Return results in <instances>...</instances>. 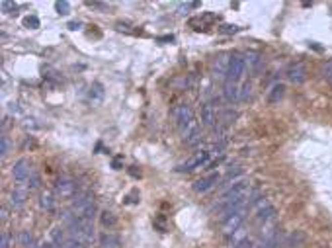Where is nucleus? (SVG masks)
Instances as JSON below:
<instances>
[{
	"mask_svg": "<svg viewBox=\"0 0 332 248\" xmlns=\"http://www.w3.org/2000/svg\"><path fill=\"white\" fill-rule=\"evenodd\" d=\"M73 211V215L77 219H86V221H92L96 215V199L94 194L88 192V190H82L79 192L75 198H73V203L69 207Z\"/></svg>",
	"mask_w": 332,
	"mask_h": 248,
	"instance_id": "f257e3e1",
	"label": "nucleus"
},
{
	"mask_svg": "<svg viewBox=\"0 0 332 248\" xmlns=\"http://www.w3.org/2000/svg\"><path fill=\"white\" fill-rule=\"evenodd\" d=\"M231 59H233V53H227V51L215 55V59H213V63H211V76H213L215 80H219V82L223 80V82H225V80L229 78Z\"/></svg>",
	"mask_w": 332,
	"mask_h": 248,
	"instance_id": "f03ea898",
	"label": "nucleus"
},
{
	"mask_svg": "<svg viewBox=\"0 0 332 248\" xmlns=\"http://www.w3.org/2000/svg\"><path fill=\"white\" fill-rule=\"evenodd\" d=\"M172 116H174L176 125H178L180 131H184L188 125H191L195 121V116H193V110L190 108V104H178L172 110Z\"/></svg>",
	"mask_w": 332,
	"mask_h": 248,
	"instance_id": "7ed1b4c3",
	"label": "nucleus"
},
{
	"mask_svg": "<svg viewBox=\"0 0 332 248\" xmlns=\"http://www.w3.org/2000/svg\"><path fill=\"white\" fill-rule=\"evenodd\" d=\"M77 182L71 176H61L55 182V196L61 199H73L77 196Z\"/></svg>",
	"mask_w": 332,
	"mask_h": 248,
	"instance_id": "20e7f679",
	"label": "nucleus"
},
{
	"mask_svg": "<svg viewBox=\"0 0 332 248\" xmlns=\"http://www.w3.org/2000/svg\"><path fill=\"white\" fill-rule=\"evenodd\" d=\"M246 74V57L240 53H233L231 66H229V78L227 80H240Z\"/></svg>",
	"mask_w": 332,
	"mask_h": 248,
	"instance_id": "39448f33",
	"label": "nucleus"
},
{
	"mask_svg": "<svg viewBox=\"0 0 332 248\" xmlns=\"http://www.w3.org/2000/svg\"><path fill=\"white\" fill-rule=\"evenodd\" d=\"M209 158H211V152H209V150H200V152H195L193 156H190L178 170H180V172H193V170L206 166L207 162H209Z\"/></svg>",
	"mask_w": 332,
	"mask_h": 248,
	"instance_id": "423d86ee",
	"label": "nucleus"
},
{
	"mask_svg": "<svg viewBox=\"0 0 332 248\" xmlns=\"http://www.w3.org/2000/svg\"><path fill=\"white\" fill-rule=\"evenodd\" d=\"M242 221H244V209H240V211H235L233 215L225 217L221 223V231L223 234H235V232L240 229V225H242Z\"/></svg>",
	"mask_w": 332,
	"mask_h": 248,
	"instance_id": "0eeeda50",
	"label": "nucleus"
},
{
	"mask_svg": "<svg viewBox=\"0 0 332 248\" xmlns=\"http://www.w3.org/2000/svg\"><path fill=\"white\" fill-rule=\"evenodd\" d=\"M12 178L20 184L30 182V178H32V164H30L28 158H20L16 164H14V168H12Z\"/></svg>",
	"mask_w": 332,
	"mask_h": 248,
	"instance_id": "6e6552de",
	"label": "nucleus"
},
{
	"mask_svg": "<svg viewBox=\"0 0 332 248\" xmlns=\"http://www.w3.org/2000/svg\"><path fill=\"white\" fill-rule=\"evenodd\" d=\"M287 80L291 84H303L305 80H307V66L303 65V63H293V65H289V68H287Z\"/></svg>",
	"mask_w": 332,
	"mask_h": 248,
	"instance_id": "1a4fd4ad",
	"label": "nucleus"
},
{
	"mask_svg": "<svg viewBox=\"0 0 332 248\" xmlns=\"http://www.w3.org/2000/svg\"><path fill=\"white\" fill-rule=\"evenodd\" d=\"M219 182H221V176L217 172H213V174H209L206 178H200L197 182L193 184V192L195 194H206L209 190H213Z\"/></svg>",
	"mask_w": 332,
	"mask_h": 248,
	"instance_id": "9d476101",
	"label": "nucleus"
},
{
	"mask_svg": "<svg viewBox=\"0 0 332 248\" xmlns=\"http://www.w3.org/2000/svg\"><path fill=\"white\" fill-rule=\"evenodd\" d=\"M240 90H242V86L238 84V80H225L223 84V98L227 100V102H238L240 100Z\"/></svg>",
	"mask_w": 332,
	"mask_h": 248,
	"instance_id": "9b49d317",
	"label": "nucleus"
},
{
	"mask_svg": "<svg viewBox=\"0 0 332 248\" xmlns=\"http://www.w3.org/2000/svg\"><path fill=\"white\" fill-rule=\"evenodd\" d=\"M215 121H217V108H215L213 102H206L202 106V123L206 127H213Z\"/></svg>",
	"mask_w": 332,
	"mask_h": 248,
	"instance_id": "f8f14e48",
	"label": "nucleus"
},
{
	"mask_svg": "<svg viewBox=\"0 0 332 248\" xmlns=\"http://www.w3.org/2000/svg\"><path fill=\"white\" fill-rule=\"evenodd\" d=\"M28 188H16V190H12V194H10V207L12 209H22L24 205H26V201H28Z\"/></svg>",
	"mask_w": 332,
	"mask_h": 248,
	"instance_id": "ddd939ff",
	"label": "nucleus"
},
{
	"mask_svg": "<svg viewBox=\"0 0 332 248\" xmlns=\"http://www.w3.org/2000/svg\"><path fill=\"white\" fill-rule=\"evenodd\" d=\"M39 207L47 213H55L57 209V199H55V192H41L39 196Z\"/></svg>",
	"mask_w": 332,
	"mask_h": 248,
	"instance_id": "4468645a",
	"label": "nucleus"
},
{
	"mask_svg": "<svg viewBox=\"0 0 332 248\" xmlns=\"http://www.w3.org/2000/svg\"><path fill=\"white\" fill-rule=\"evenodd\" d=\"M244 57H246V68H248V70H252L254 74H256V72H260V68L264 66V59L260 57V53L250 51V53H246Z\"/></svg>",
	"mask_w": 332,
	"mask_h": 248,
	"instance_id": "2eb2a0df",
	"label": "nucleus"
},
{
	"mask_svg": "<svg viewBox=\"0 0 332 248\" xmlns=\"http://www.w3.org/2000/svg\"><path fill=\"white\" fill-rule=\"evenodd\" d=\"M67 229L64 227H55L53 231H51V242L55 244V248H64V244H67Z\"/></svg>",
	"mask_w": 332,
	"mask_h": 248,
	"instance_id": "dca6fc26",
	"label": "nucleus"
},
{
	"mask_svg": "<svg viewBox=\"0 0 332 248\" xmlns=\"http://www.w3.org/2000/svg\"><path fill=\"white\" fill-rule=\"evenodd\" d=\"M121 242H119V236L111 234V232H104L100 236V248H119Z\"/></svg>",
	"mask_w": 332,
	"mask_h": 248,
	"instance_id": "f3484780",
	"label": "nucleus"
},
{
	"mask_svg": "<svg viewBox=\"0 0 332 248\" xmlns=\"http://www.w3.org/2000/svg\"><path fill=\"white\" fill-rule=\"evenodd\" d=\"M276 213H278V211H276V207H274V205H266L264 209H260V211H258L256 221L266 225V223H270V221H274V219H276Z\"/></svg>",
	"mask_w": 332,
	"mask_h": 248,
	"instance_id": "a211bd4d",
	"label": "nucleus"
},
{
	"mask_svg": "<svg viewBox=\"0 0 332 248\" xmlns=\"http://www.w3.org/2000/svg\"><path fill=\"white\" fill-rule=\"evenodd\" d=\"M18 248H33V234L30 231H20L16 236Z\"/></svg>",
	"mask_w": 332,
	"mask_h": 248,
	"instance_id": "6ab92c4d",
	"label": "nucleus"
},
{
	"mask_svg": "<svg viewBox=\"0 0 332 248\" xmlns=\"http://www.w3.org/2000/svg\"><path fill=\"white\" fill-rule=\"evenodd\" d=\"M284 94H285L284 84H274L272 90L268 92V102L270 104H276V102H280V100L284 98Z\"/></svg>",
	"mask_w": 332,
	"mask_h": 248,
	"instance_id": "aec40b11",
	"label": "nucleus"
},
{
	"mask_svg": "<svg viewBox=\"0 0 332 248\" xmlns=\"http://www.w3.org/2000/svg\"><path fill=\"white\" fill-rule=\"evenodd\" d=\"M102 100H104V86H102V82H94L90 86V102L100 104Z\"/></svg>",
	"mask_w": 332,
	"mask_h": 248,
	"instance_id": "412c9836",
	"label": "nucleus"
},
{
	"mask_svg": "<svg viewBox=\"0 0 332 248\" xmlns=\"http://www.w3.org/2000/svg\"><path fill=\"white\" fill-rule=\"evenodd\" d=\"M100 223H102L104 227H108V229H111V227H115V223H117V219H115V215H113L111 211H108V209H104V211L100 213Z\"/></svg>",
	"mask_w": 332,
	"mask_h": 248,
	"instance_id": "4be33fe9",
	"label": "nucleus"
},
{
	"mask_svg": "<svg viewBox=\"0 0 332 248\" xmlns=\"http://www.w3.org/2000/svg\"><path fill=\"white\" fill-rule=\"evenodd\" d=\"M200 6H202V2H182V4H178L176 12H178L180 16H184V14H188L190 10H195V8H200Z\"/></svg>",
	"mask_w": 332,
	"mask_h": 248,
	"instance_id": "5701e85b",
	"label": "nucleus"
},
{
	"mask_svg": "<svg viewBox=\"0 0 332 248\" xmlns=\"http://www.w3.org/2000/svg\"><path fill=\"white\" fill-rule=\"evenodd\" d=\"M282 246V232L278 231L272 238H268L264 244H262V248H280Z\"/></svg>",
	"mask_w": 332,
	"mask_h": 248,
	"instance_id": "b1692460",
	"label": "nucleus"
},
{
	"mask_svg": "<svg viewBox=\"0 0 332 248\" xmlns=\"http://www.w3.org/2000/svg\"><path fill=\"white\" fill-rule=\"evenodd\" d=\"M55 10L59 16H67L71 12V4L67 0H59V2H55Z\"/></svg>",
	"mask_w": 332,
	"mask_h": 248,
	"instance_id": "393cba45",
	"label": "nucleus"
},
{
	"mask_svg": "<svg viewBox=\"0 0 332 248\" xmlns=\"http://www.w3.org/2000/svg\"><path fill=\"white\" fill-rule=\"evenodd\" d=\"M242 174H244V168L242 166H235V170H229L225 174V182H231V180H235V178L242 176Z\"/></svg>",
	"mask_w": 332,
	"mask_h": 248,
	"instance_id": "a878e982",
	"label": "nucleus"
},
{
	"mask_svg": "<svg viewBox=\"0 0 332 248\" xmlns=\"http://www.w3.org/2000/svg\"><path fill=\"white\" fill-rule=\"evenodd\" d=\"M0 248H14V238L8 232H2L0 236Z\"/></svg>",
	"mask_w": 332,
	"mask_h": 248,
	"instance_id": "bb28decb",
	"label": "nucleus"
},
{
	"mask_svg": "<svg viewBox=\"0 0 332 248\" xmlns=\"http://www.w3.org/2000/svg\"><path fill=\"white\" fill-rule=\"evenodd\" d=\"M39 186H41V176H39V174H32V178H30V182H28V190H30V192H35V190H39Z\"/></svg>",
	"mask_w": 332,
	"mask_h": 248,
	"instance_id": "cd10ccee",
	"label": "nucleus"
},
{
	"mask_svg": "<svg viewBox=\"0 0 332 248\" xmlns=\"http://www.w3.org/2000/svg\"><path fill=\"white\" fill-rule=\"evenodd\" d=\"M320 74H322V78H326V80H330L332 78V59L330 61H326L322 68H320Z\"/></svg>",
	"mask_w": 332,
	"mask_h": 248,
	"instance_id": "c85d7f7f",
	"label": "nucleus"
},
{
	"mask_svg": "<svg viewBox=\"0 0 332 248\" xmlns=\"http://www.w3.org/2000/svg\"><path fill=\"white\" fill-rule=\"evenodd\" d=\"M64 248H86V244H84L82 240H79V238H75V236H69Z\"/></svg>",
	"mask_w": 332,
	"mask_h": 248,
	"instance_id": "c756f323",
	"label": "nucleus"
},
{
	"mask_svg": "<svg viewBox=\"0 0 332 248\" xmlns=\"http://www.w3.org/2000/svg\"><path fill=\"white\" fill-rule=\"evenodd\" d=\"M0 145H2V149H0V154H2V156H6V154L10 152V141H8V137H6V135H2V139H0Z\"/></svg>",
	"mask_w": 332,
	"mask_h": 248,
	"instance_id": "7c9ffc66",
	"label": "nucleus"
},
{
	"mask_svg": "<svg viewBox=\"0 0 332 248\" xmlns=\"http://www.w3.org/2000/svg\"><path fill=\"white\" fill-rule=\"evenodd\" d=\"M24 24L28 26V28H32V30H37L41 24H39V18H35V16H28L26 20H24Z\"/></svg>",
	"mask_w": 332,
	"mask_h": 248,
	"instance_id": "2f4dec72",
	"label": "nucleus"
},
{
	"mask_svg": "<svg viewBox=\"0 0 332 248\" xmlns=\"http://www.w3.org/2000/svg\"><path fill=\"white\" fill-rule=\"evenodd\" d=\"M250 90H252L250 82H244V84H242V90H240V100L250 98Z\"/></svg>",
	"mask_w": 332,
	"mask_h": 248,
	"instance_id": "473e14b6",
	"label": "nucleus"
},
{
	"mask_svg": "<svg viewBox=\"0 0 332 248\" xmlns=\"http://www.w3.org/2000/svg\"><path fill=\"white\" fill-rule=\"evenodd\" d=\"M235 248H252V240L250 238H242V240H238Z\"/></svg>",
	"mask_w": 332,
	"mask_h": 248,
	"instance_id": "72a5a7b5",
	"label": "nucleus"
},
{
	"mask_svg": "<svg viewBox=\"0 0 332 248\" xmlns=\"http://www.w3.org/2000/svg\"><path fill=\"white\" fill-rule=\"evenodd\" d=\"M121 166H123V158H121V156H115V158L111 160V168H113V170H121Z\"/></svg>",
	"mask_w": 332,
	"mask_h": 248,
	"instance_id": "f704fd0d",
	"label": "nucleus"
},
{
	"mask_svg": "<svg viewBox=\"0 0 332 248\" xmlns=\"http://www.w3.org/2000/svg\"><path fill=\"white\" fill-rule=\"evenodd\" d=\"M221 32L223 33H238L240 28L238 26H221Z\"/></svg>",
	"mask_w": 332,
	"mask_h": 248,
	"instance_id": "c9c22d12",
	"label": "nucleus"
},
{
	"mask_svg": "<svg viewBox=\"0 0 332 248\" xmlns=\"http://www.w3.org/2000/svg\"><path fill=\"white\" fill-rule=\"evenodd\" d=\"M8 10H16V4L14 2H2V12H8Z\"/></svg>",
	"mask_w": 332,
	"mask_h": 248,
	"instance_id": "e433bc0d",
	"label": "nucleus"
},
{
	"mask_svg": "<svg viewBox=\"0 0 332 248\" xmlns=\"http://www.w3.org/2000/svg\"><path fill=\"white\" fill-rule=\"evenodd\" d=\"M129 174H131L133 178H141V170H139L137 166H131V168H129Z\"/></svg>",
	"mask_w": 332,
	"mask_h": 248,
	"instance_id": "4c0bfd02",
	"label": "nucleus"
},
{
	"mask_svg": "<svg viewBox=\"0 0 332 248\" xmlns=\"http://www.w3.org/2000/svg\"><path fill=\"white\" fill-rule=\"evenodd\" d=\"M80 26H82L80 22H71V24H69V30H73V32H75V30H79Z\"/></svg>",
	"mask_w": 332,
	"mask_h": 248,
	"instance_id": "58836bf2",
	"label": "nucleus"
},
{
	"mask_svg": "<svg viewBox=\"0 0 332 248\" xmlns=\"http://www.w3.org/2000/svg\"><path fill=\"white\" fill-rule=\"evenodd\" d=\"M37 248H55V244H53L51 240H45V242H41V244H39Z\"/></svg>",
	"mask_w": 332,
	"mask_h": 248,
	"instance_id": "ea45409f",
	"label": "nucleus"
},
{
	"mask_svg": "<svg viewBox=\"0 0 332 248\" xmlns=\"http://www.w3.org/2000/svg\"><path fill=\"white\" fill-rule=\"evenodd\" d=\"M158 41H174V37L172 35H162V37H158Z\"/></svg>",
	"mask_w": 332,
	"mask_h": 248,
	"instance_id": "a19ab883",
	"label": "nucleus"
},
{
	"mask_svg": "<svg viewBox=\"0 0 332 248\" xmlns=\"http://www.w3.org/2000/svg\"><path fill=\"white\" fill-rule=\"evenodd\" d=\"M6 219H8V209L2 207V221H6Z\"/></svg>",
	"mask_w": 332,
	"mask_h": 248,
	"instance_id": "79ce46f5",
	"label": "nucleus"
},
{
	"mask_svg": "<svg viewBox=\"0 0 332 248\" xmlns=\"http://www.w3.org/2000/svg\"><path fill=\"white\" fill-rule=\"evenodd\" d=\"M328 82H330V84H332V78H330V80H328Z\"/></svg>",
	"mask_w": 332,
	"mask_h": 248,
	"instance_id": "37998d69",
	"label": "nucleus"
}]
</instances>
